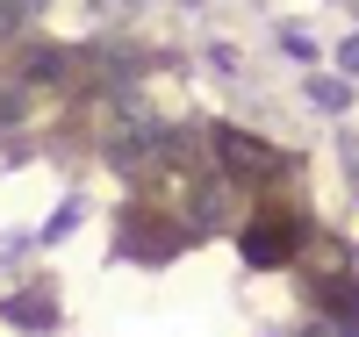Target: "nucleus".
<instances>
[{
    "label": "nucleus",
    "mask_w": 359,
    "mask_h": 337,
    "mask_svg": "<svg viewBox=\"0 0 359 337\" xmlns=\"http://www.w3.org/2000/svg\"><path fill=\"white\" fill-rule=\"evenodd\" d=\"M223 158H230V179H273V165H280L266 144L237 137V130H223Z\"/></svg>",
    "instance_id": "obj_2"
},
{
    "label": "nucleus",
    "mask_w": 359,
    "mask_h": 337,
    "mask_svg": "<svg viewBox=\"0 0 359 337\" xmlns=\"http://www.w3.org/2000/svg\"><path fill=\"white\" fill-rule=\"evenodd\" d=\"M294 252H302V216H294V208H259L245 223V259L252 266H280Z\"/></svg>",
    "instance_id": "obj_1"
}]
</instances>
